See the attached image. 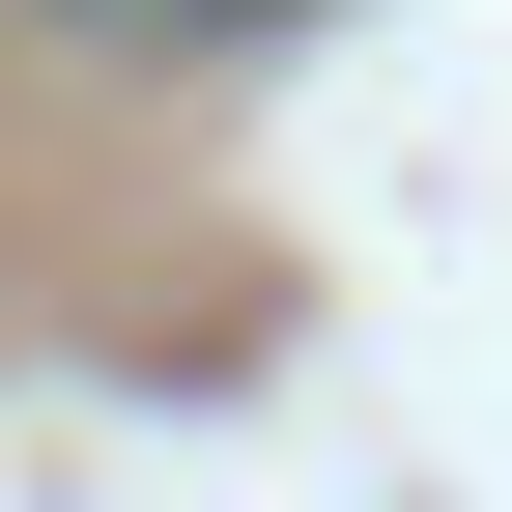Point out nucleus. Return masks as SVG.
Wrapping results in <instances>:
<instances>
[{
	"label": "nucleus",
	"instance_id": "nucleus-1",
	"mask_svg": "<svg viewBox=\"0 0 512 512\" xmlns=\"http://www.w3.org/2000/svg\"><path fill=\"white\" fill-rule=\"evenodd\" d=\"M29 29H86V57H256V29H313V0H29Z\"/></svg>",
	"mask_w": 512,
	"mask_h": 512
}]
</instances>
